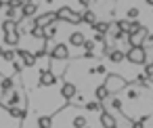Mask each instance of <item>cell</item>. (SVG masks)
<instances>
[{
  "instance_id": "obj_1",
  "label": "cell",
  "mask_w": 153,
  "mask_h": 128,
  "mask_svg": "<svg viewBox=\"0 0 153 128\" xmlns=\"http://www.w3.org/2000/svg\"><path fill=\"white\" fill-rule=\"evenodd\" d=\"M2 30H4V42L9 46H17L21 42V32H19V23L17 21L7 19L4 25H2Z\"/></svg>"
},
{
  "instance_id": "obj_2",
  "label": "cell",
  "mask_w": 153,
  "mask_h": 128,
  "mask_svg": "<svg viewBox=\"0 0 153 128\" xmlns=\"http://www.w3.org/2000/svg\"><path fill=\"white\" fill-rule=\"evenodd\" d=\"M105 88L109 92H117V90H124L126 88V80L122 76H115V74H109L105 78Z\"/></svg>"
},
{
  "instance_id": "obj_3",
  "label": "cell",
  "mask_w": 153,
  "mask_h": 128,
  "mask_svg": "<svg viewBox=\"0 0 153 128\" xmlns=\"http://www.w3.org/2000/svg\"><path fill=\"white\" fill-rule=\"evenodd\" d=\"M57 19H63V21H69V23H82V13H76L69 7H61L57 11Z\"/></svg>"
},
{
  "instance_id": "obj_4",
  "label": "cell",
  "mask_w": 153,
  "mask_h": 128,
  "mask_svg": "<svg viewBox=\"0 0 153 128\" xmlns=\"http://www.w3.org/2000/svg\"><path fill=\"white\" fill-rule=\"evenodd\" d=\"M126 59H128L130 63H136V65L145 63V59H147L145 48H143V46H130V48H128V53H126Z\"/></svg>"
},
{
  "instance_id": "obj_5",
  "label": "cell",
  "mask_w": 153,
  "mask_h": 128,
  "mask_svg": "<svg viewBox=\"0 0 153 128\" xmlns=\"http://www.w3.org/2000/svg\"><path fill=\"white\" fill-rule=\"evenodd\" d=\"M23 103V92L19 88H13L11 92L4 95V107H17Z\"/></svg>"
},
{
  "instance_id": "obj_6",
  "label": "cell",
  "mask_w": 153,
  "mask_h": 128,
  "mask_svg": "<svg viewBox=\"0 0 153 128\" xmlns=\"http://www.w3.org/2000/svg\"><path fill=\"white\" fill-rule=\"evenodd\" d=\"M17 57H21V61H23V67H36V63H38V57L32 53V51H25V48H17Z\"/></svg>"
},
{
  "instance_id": "obj_7",
  "label": "cell",
  "mask_w": 153,
  "mask_h": 128,
  "mask_svg": "<svg viewBox=\"0 0 153 128\" xmlns=\"http://www.w3.org/2000/svg\"><path fill=\"white\" fill-rule=\"evenodd\" d=\"M55 82H57V76H55L51 69H40V71H38V84H40L42 88H46V86L51 88Z\"/></svg>"
},
{
  "instance_id": "obj_8",
  "label": "cell",
  "mask_w": 153,
  "mask_h": 128,
  "mask_svg": "<svg viewBox=\"0 0 153 128\" xmlns=\"http://www.w3.org/2000/svg\"><path fill=\"white\" fill-rule=\"evenodd\" d=\"M51 57H53L55 61H65V59L69 57V46H67V44H55Z\"/></svg>"
},
{
  "instance_id": "obj_9",
  "label": "cell",
  "mask_w": 153,
  "mask_h": 128,
  "mask_svg": "<svg viewBox=\"0 0 153 128\" xmlns=\"http://www.w3.org/2000/svg\"><path fill=\"white\" fill-rule=\"evenodd\" d=\"M57 21V13H44V15H40V17H36V23L40 25V28H48V25H53Z\"/></svg>"
},
{
  "instance_id": "obj_10",
  "label": "cell",
  "mask_w": 153,
  "mask_h": 128,
  "mask_svg": "<svg viewBox=\"0 0 153 128\" xmlns=\"http://www.w3.org/2000/svg\"><path fill=\"white\" fill-rule=\"evenodd\" d=\"M76 95H78V88H76V84H71V82H65V84H63V88H61V97H63L65 101H71Z\"/></svg>"
},
{
  "instance_id": "obj_11",
  "label": "cell",
  "mask_w": 153,
  "mask_h": 128,
  "mask_svg": "<svg viewBox=\"0 0 153 128\" xmlns=\"http://www.w3.org/2000/svg\"><path fill=\"white\" fill-rule=\"evenodd\" d=\"M101 124H103V128H117V120H115V115L111 111L101 113Z\"/></svg>"
},
{
  "instance_id": "obj_12",
  "label": "cell",
  "mask_w": 153,
  "mask_h": 128,
  "mask_svg": "<svg viewBox=\"0 0 153 128\" xmlns=\"http://www.w3.org/2000/svg\"><path fill=\"white\" fill-rule=\"evenodd\" d=\"M36 11H38V7H36L34 2H25L23 9H21V19H34Z\"/></svg>"
},
{
  "instance_id": "obj_13",
  "label": "cell",
  "mask_w": 153,
  "mask_h": 128,
  "mask_svg": "<svg viewBox=\"0 0 153 128\" xmlns=\"http://www.w3.org/2000/svg\"><path fill=\"white\" fill-rule=\"evenodd\" d=\"M84 42H86V40H84V34H82V32H74V34L69 36V44H71L74 48H82Z\"/></svg>"
},
{
  "instance_id": "obj_14",
  "label": "cell",
  "mask_w": 153,
  "mask_h": 128,
  "mask_svg": "<svg viewBox=\"0 0 153 128\" xmlns=\"http://www.w3.org/2000/svg\"><path fill=\"white\" fill-rule=\"evenodd\" d=\"M0 88H2V95L11 92V90L15 88V78H13V76H7V78H2V82H0Z\"/></svg>"
},
{
  "instance_id": "obj_15",
  "label": "cell",
  "mask_w": 153,
  "mask_h": 128,
  "mask_svg": "<svg viewBox=\"0 0 153 128\" xmlns=\"http://www.w3.org/2000/svg\"><path fill=\"white\" fill-rule=\"evenodd\" d=\"M94 99H97V101H101V103H105V101L109 99V90L105 88V84L94 88Z\"/></svg>"
},
{
  "instance_id": "obj_16",
  "label": "cell",
  "mask_w": 153,
  "mask_h": 128,
  "mask_svg": "<svg viewBox=\"0 0 153 128\" xmlns=\"http://www.w3.org/2000/svg\"><path fill=\"white\" fill-rule=\"evenodd\" d=\"M113 63H122L124 59H126V53H122L120 48H113V51H109V55H107Z\"/></svg>"
},
{
  "instance_id": "obj_17",
  "label": "cell",
  "mask_w": 153,
  "mask_h": 128,
  "mask_svg": "<svg viewBox=\"0 0 153 128\" xmlns=\"http://www.w3.org/2000/svg\"><path fill=\"white\" fill-rule=\"evenodd\" d=\"M92 30H94V32H99V34H105V36H107V34H109V30H111V25H109L107 21H99V23H94V25H92Z\"/></svg>"
},
{
  "instance_id": "obj_18",
  "label": "cell",
  "mask_w": 153,
  "mask_h": 128,
  "mask_svg": "<svg viewBox=\"0 0 153 128\" xmlns=\"http://www.w3.org/2000/svg\"><path fill=\"white\" fill-rule=\"evenodd\" d=\"M51 124H53V120H51V115H48V113L38 115V128H51Z\"/></svg>"
},
{
  "instance_id": "obj_19",
  "label": "cell",
  "mask_w": 153,
  "mask_h": 128,
  "mask_svg": "<svg viewBox=\"0 0 153 128\" xmlns=\"http://www.w3.org/2000/svg\"><path fill=\"white\" fill-rule=\"evenodd\" d=\"M82 21L94 25V23H97V13H94V11H84V13H82Z\"/></svg>"
},
{
  "instance_id": "obj_20",
  "label": "cell",
  "mask_w": 153,
  "mask_h": 128,
  "mask_svg": "<svg viewBox=\"0 0 153 128\" xmlns=\"http://www.w3.org/2000/svg\"><path fill=\"white\" fill-rule=\"evenodd\" d=\"M86 109H88V111H99V113H103V111H105V109H103V103H101V101H97V99H94V101H90V103H86Z\"/></svg>"
},
{
  "instance_id": "obj_21",
  "label": "cell",
  "mask_w": 153,
  "mask_h": 128,
  "mask_svg": "<svg viewBox=\"0 0 153 128\" xmlns=\"http://www.w3.org/2000/svg\"><path fill=\"white\" fill-rule=\"evenodd\" d=\"M2 59H4L7 63H15V61H17V51L7 48V51H4V55H2Z\"/></svg>"
},
{
  "instance_id": "obj_22",
  "label": "cell",
  "mask_w": 153,
  "mask_h": 128,
  "mask_svg": "<svg viewBox=\"0 0 153 128\" xmlns=\"http://www.w3.org/2000/svg\"><path fill=\"white\" fill-rule=\"evenodd\" d=\"M138 15H140V9H138V7H132V9H128V11H126L128 21H130V19H132V21H136V19H138Z\"/></svg>"
},
{
  "instance_id": "obj_23",
  "label": "cell",
  "mask_w": 153,
  "mask_h": 128,
  "mask_svg": "<svg viewBox=\"0 0 153 128\" xmlns=\"http://www.w3.org/2000/svg\"><path fill=\"white\" fill-rule=\"evenodd\" d=\"M9 9H23V4H25V0H7L4 2Z\"/></svg>"
},
{
  "instance_id": "obj_24",
  "label": "cell",
  "mask_w": 153,
  "mask_h": 128,
  "mask_svg": "<svg viewBox=\"0 0 153 128\" xmlns=\"http://www.w3.org/2000/svg\"><path fill=\"white\" fill-rule=\"evenodd\" d=\"M84 126H86V115H82V113L76 115L74 118V128H84Z\"/></svg>"
},
{
  "instance_id": "obj_25",
  "label": "cell",
  "mask_w": 153,
  "mask_h": 128,
  "mask_svg": "<svg viewBox=\"0 0 153 128\" xmlns=\"http://www.w3.org/2000/svg\"><path fill=\"white\" fill-rule=\"evenodd\" d=\"M115 28H117V30H120V32H124V34H126V36H128V34H130V21H120V23H117V25H115Z\"/></svg>"
},
{
  "instance_id": "obj_26",
  "label": "cell",
  "mask_w": 153,
  "mask_h": 128,
  "mask_svg": "<svg viewBox=\"0 0 153 128\" xmlns=\"http://www.w3.org/2000/svg\"><path fill=\"white\" fill-rule=\"evenodd\" d=\"M109 101V107H111V111L115 109V111H120L122 109V99H107Z\"/></svg>"
},
{
  "instance_id": "obj_27",
  "label": "cell",
  "mask_w": 153,
  "mask_h": 128,
  "mask_svg": "<svg viewBox=\"0 0 153 128\" xmlns=\"http://www.w3.org/2000/svg\"><path fill=\"white\" fill-rule=\"evenodd\" d=\"M82 48H84L86 53H94V48H97V42H94V40H86Z\"/></svg>"
},
{
  "instance_id": "obj_28",
  "label": "cell",
  "mask_w": 153,
  "mask_h": 128,
  "mask_svg": "<svg viewBox=\"0 0 153 128\" xmlns=\"http://www.w3.org/2000/svg\"><path fill=\"white\" fill-rule=\"evenodd\" d=\"M71 103H74V105H78V103H80V105H84V103H86V97L80 92V95H76V97L71 99Z\"/></svg>"
},
{
  "instance_id": "obj_29",
  "label": "cell",
  "mask_w": 153,
  "mask_h": 128,
  "mask_svg": "<svg viewBox=\"0 0 153 128\" xmlns=\"http://www.w3.org/2000/svg\"><path fill=\"white\" fill-rule=\"evenodd\" d=\"M145 76L147 78H153V63H147L145 65Z\"/></svg>"
},
{
  "instance_id": "obj_30",
  "label": "cell",
  "mask_w": 153,
  "mask_h": 128,
  "mask_svg": "<svg viewBox=\"0 0 153 128\" xmlns=\"http://www.w3.org/2000/svg\"><path fill=\"white\" fill-rule=\"evenodd\" d=\"M78 2H80L82 7H90V2H92V0H78Z\"/></svg>"
},
{
  "instance_id": "obj_31",
  "label": "cell",
  "mask_w": 153,
  "mask_h": 128,
  "mask_svg": "<svg viewBox=\"0 0 153 128\" xmlns=\"http://www.w3.org/2000/svg\"><path fill=\"white\" fill-rule=\"evenodd\" d=\"M2 55H4V48H2V46H0V57H2Z\"/></svg>"
},
{
  "instance_id": "obj_32",
  "label": "cell",
  "mask_w": 153,
  "mask_h": 128,
  "mask_svg": "<svg viewBox=\"0 0 153 128\" xmlns=\"http://www.w3.org/2000/svg\"><path fill=\"white\" fill-rule=\"evenodd\" d=\"M84 128H88V126H84Z\"/></svg>"
},
{
  "instance_id": "obj_33",
  "label": "cell",
  "mask_w": 153,
  "mask_h": 128,
  "mask_svg": "<svg viewBox=\"0 0 153 128\" xmlns=\"http://www.w3.org/2000/svg\"><path fill=\"white\" fill-rule=\"evenodd\" d=\"M151 63H153V61H151Z\"/></svg>"
}]
</instances>
